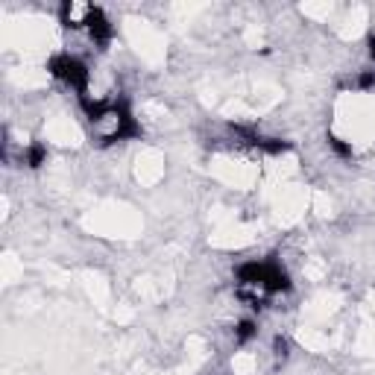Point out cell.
<instances>
[{
  "label": "cell",
  "mask_w": 375,
  "mask_h": 375,
  "mask_svg": "<svg viewBox=\"0 0 375 375\" xmlns=\"http://www.w3.org/2000/svg\"><path fill=\"white\" fill-rule=\"evenodd\" d=\"M238 282L241 287H258L264 290L267 296L273 294H287L290 287V276L285 273V267L273 258H264V261H246L238 267Z\"/></svg>",
  "instance_id": "obj_1"
},
{
  "label": "cell",
  "mask_w": 375,
  "mask_h": 375,
  "mask_svg": "<svg viewBox=\"0 0 375 375\" xmlns=\"http://www.w3.org/2000/svg\"><path fill=\"white\" fill-rule=\"evenodd\" d=\"M47 71H50V77H56L59 82H65L67 88H74L77 97L88 94L91 71H88V65L82 62L79 56H71V53H59V56H53V59L47 62Z\"/></svg>",
  "instance_id": "obj_2"
},
{
  "label": "cell",
  "mask_w": 375,
  "mask_h": 375,
  "mask_svg": "<svg viewBox=\"0 0 375 375\" xmlns=\"http://www.w3.org/2000/svg\"><path fill=\"white\" fill-rule=\"evenodd\" d=\"M86 30H88L91 41H94V45L100 47V50H106V47H109V41H112V35H115L112 24H109L106 12H103L100 6H91V9H88V18H86Z\"/></svg>",
  "instance_id": "obj_3"
},
{
  "label": "cell",
  "mask_w": 375,
  "mask_h": 375,
  "mask_svg": "<svg viewBox=\"0 0 375 375\" xmlns=\"http://www.w3.org/2000/svg\"><path fill=\"white\" fill-rule=\"evenodd\" d=\"M88 9H91V3H74V0H65V3L59 6L62 26H67V30H79V26H86Z\"/></svg>",
  "instance_id": "obj_4"
},
{
  "label": "cell",
  "mask_w": 375,
  "mask_h": 375,
  "mask_svg": "<svg viewBox=\"0 0 375 375\" xmlns=\"http://www.w3.org/2000/svg\"><path fill=\"white\" fill-rule=\"evenodd\" d=\"M24 161H26V168L38 170L41 164H47V147L41 141H33L30 147H26V152H24Z\"/></svg>",
  "instance_id": "obj_5"
},
{
  "label": "cell",
  "mask_w": 375,
  "mask_h": 375,
  "mask_svg": "<svg viewBox=\"0 0 375 375\" xmlns=\"http://www.w3.org/2000/svg\"><path fill=\"white\" fill-rule=\"evenodd\" d=\"M255 335H258V323H255V319H241L238 328H234V340H238L241 346L249 343Z\"/></svg>",
  "instance_id": "obj_6"
},
{
  "label": "cell",
  "mask_w": 375,
  "mask_h": 375,
  "mask_svg": "<svg viewBox=\"0 0 375 375\" xmlns=\"http://www.w3.org/2000/svg\"><path fill=\"white\" fill-rule=\"evenodd\" d=\"M258 150L270 152V156H282V152H287V150H290V141H279V138H261Z\"/></svg>",
  "instance_id": "obj_7"
},
{
  "label": "cell",
  "mask_w": 375,
  "mask_h": 375,
  "mask_svg": "<svg viewBox=\"0 0 375 375\" xmlns=\"http://www.w3.org/2000/svg\"><path fill=\"white\" fill-rule=\"evenodd\" d=\"M328 147L335 150L340 159H349V156H352V144H346L343 138H335V135H331V138H328Z\"/></svg>",
  "instance_id": "obj_8"
},
{
  "label": "cell",
  "mask_w": 375,
  "mask_h": 375,
  "mask_svg": "<svg viewBox=\"0 0 375 375\" xmlns=\"http://www.w3.org/2000/svg\"><path fill=\"white\" fill-rule=\"evenodd\" d=\"M273 352H276V358H287L290 355V340L279 335V337L273 340Z\"/></svg>",
  "instance_id": "obj_9"
},
{
  "label": "cell",
  "mask_w": 375,
  "mask_h": 375,
  "mask_svg": "<svg viewBox=\"0 0 375 375\" xmlns=\"http://www.w3.org/2000/svg\"><path fill=\"white\" fill-rule=\"evenodd\" d=\"M358 86H360V88H372V86H375V71H364V74H360Z\"/></svg>",
  "instance_id": "obj_10"
},
{
  "label": "cell",
  "mask_w": 375,
  "mask_h": 375,
  "mask_svg": "<svg viewBox=\"0 0 375 375\" xmlns=\"http://www.w3.org/2000/svg\"><path fill=\"white\" fill-rule=\"evenodd\" d=\"M367 45H369V56H372V62H375V33H369V41H367Z\"/></svg>",
  "instance_id": "obj_11"
}]
</instances>
